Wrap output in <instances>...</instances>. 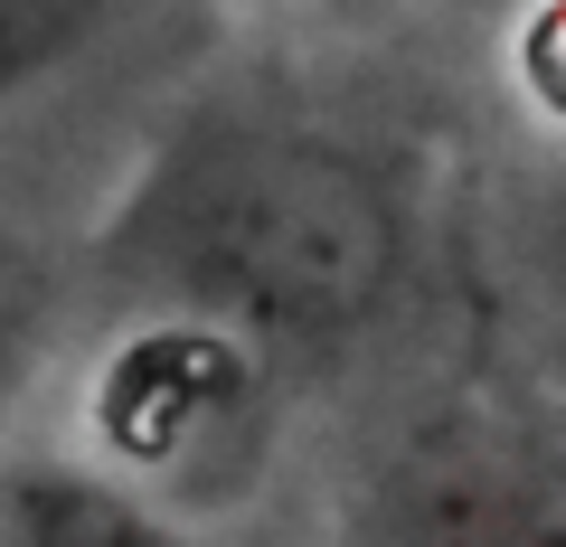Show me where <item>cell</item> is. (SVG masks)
Masks as SVG:
<instances>
[{
  "label": "cell",
  "instance_id": "1",
  "mask_svg": "<svg viewBox=\"0 0 566 547\" xmlns=\"http://www.w3.org/2000/svg\"><path fill=\"white\" fill-rule=\"evenodd\" d=\"M104 255L161 322H199L274 368L397 303L416 208L397 170L331 123L218 104L142 161Z\"/></svg>",
  "mask_w": 566,
  "mask_h": 547
},
{
  "label": "cell",
  "instance_id": "2",
  "mask_svg": "<svg viewBox=\"0 0 566 547\" xmlns=\"http://www.w3.org/2000/svg\"><path fill=\"white\" fill-rule=\"evenodd\" d=\"M359 547H566V444L491 397L424 406L368 453Z\"/></svg>",
  "mask_w": 566,
  "mask_h": 547
},
{
  "label": "cell",
  "instance_id": "3",
  "mask_svg": "<svg viewBox=\"0 0 566 547\" xmlns=\"http://www.w3.org/2000/svg\"><path fill=\"white\" fill-rule=\"evenodd\" d=\"M264 378L274 368L245 359L237 340L199 322H151L104 359L85 425H95V463L123 472L151 501H199V491L237 482V463L264 444Z\"/></svg>",
  "mask_w": 566,
  "mask_h": 547
},
{
  "label": "cell",
  "instance_id": "4",
  "mask_svg": "<svg viewBox=\"0 0 566 547\" xmlns=\"http://www.w3.org/2000/svg\"><path fill=\"white\" fill-rule=\"evenodd\" d=\"M0 547H208L189 509L133 491L95 453H10L0 463Z\"/></svg>",
  "mask_w": 566,
  "mask_h": 547
},
{
  "label": "cell",
  "instance_id": "5",
  "mask_svg": "<svg viewBox=\"0 0 566 547\" xmlns=\"http://www.w3.org/2000/svg\"><path fill=\"white\" fill-rule=\"evenodd\" d=\"M104 20H114V0H0V104L48 85Z\"/></svg>",
  "mask_w": 566,
  "mask_h": 547
},
{
  "label": "cell",
  "instance_id": "6",
  "mask_svg": "<svg viewBox=\"0 0 566 547\" xmlns=\"http://www.w3.org/2000/svg\"><path fill=\"white\" fill-rule=\"evenodd\" d=\"M520 264L538 284V303L566 322V151L520 180Z\"/></svg>",
  "mask_w": 566,
  "mask_h": 547
},
{
  "label": "cell",
  "instance_id": "7",
  "mask_svg": "<svg viewBox=\"0 0 566 547\" xmlns=\"http://www.w3.org/2000/svg\"><path fill=\"white\" fill-rule=\"evenodd\" d=\"M29 340H39V274H29L20 255H0V406H10V387H20Z\"/></svg>",
  "mask_w": 566,
  "mask_h": 547
},
{
  "label": "cell",
  "instance_id": "8",
  "mask_svg": "<svg viewBox=\"0 0 566 547\" xmlns=\"http://www.w3.org/2000/svg\"><path fill=\"white\" fill-rule=\"evenodd\" d=\"M528 76H538V104L566 123V0H547L528 29Z\"/></svg>",
  "mask_w": 566,
  "mask_h": 547
}]
</instances>
